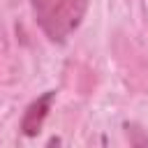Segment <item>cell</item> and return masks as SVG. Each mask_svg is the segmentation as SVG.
I'll list each match as a JSON object with an SVG mask.
<instances>
[{
    "label": "cell",
    "instance_id": "obj_1",
    "mask_svg": "<svg viewBox=\"0 0 148 148\" xmlns=\"http://www.w3.org/2000/svg\"><path fill=\"white\" fill-rule=\"evenodd\" d=\"M90 0H30L35 23L56 44L69 39V35L81 25Z\"/></svg>",
    "mask_w": 148,
    "mask_h": 148
},
{
    "label": "cell",
    "instance_id": "obj_2",
    "mask_svg": "<svg viewBox=\"0 0 148 148\" xmlns=\"http://www.w3.org/2000/svg\"><path fill=\"white\" fill-rule=\"evenodd\" d=\"M53 97H56V92L49 90V92H44L42 97H37V99L23 111L21 130H23L25 136H35V134L42 130V125H44V120H46V116H49V109H51Z\"/></svg>",
    "mask_w": 148,
    "mask_h": 148
}]
</instances>
